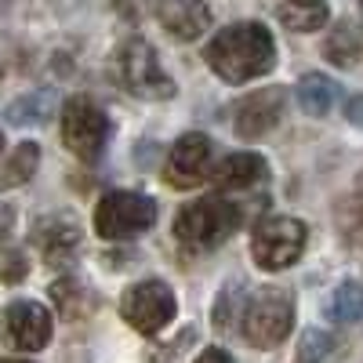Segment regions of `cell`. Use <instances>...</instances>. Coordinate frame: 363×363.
I'll return each mask as SVG.
<instances>
[{
  "instance_id": "6da1fadb",
  "label": "cell",
  "mask_w": 363,
  "mask_h": 363,
  "mask_svg": "<svg viewBox=\"0 0 363 363\" xmlns=\"http://www.w3.org/2000/svg\"><path fill=\"white\" fill-rule=\"evenodd\" d=\"M203 58L225 84H247L277 66V40L262 22H233L215 33Z\"/></svg>"
},
{
  "instance_id": "7a4b0ae2",
  "label": "cell",
  "mask_w": 363,
  "mask_h": 363,
  "mask_svg": "<svg viewBox=\"0 0 363 363\" xmlns=\"http://www.w3.org/2000/svg\"><path fill=\"white\" fill-rule=\"evenodd\" d=\"M240 222H244V211L233 200L203 196V200H193L178 211L174 240L189 251H211V247H218L222 240H229L240 229Z\"/></svg>"
},
{
  "instance_id": "3957f363",
  "label": "cell",
  "mask_w": 363,
  "mask_h": 363,
  "mask_svg": "<svg viewBox=\"0 0 363 363\" xmlns=\"http://www.w3.org/2000/svg\"><path fill=\"white\" fill-rule=\"evenodd\" d=\"M294 327V301L287 291L258 287L251 298H244L240 309V335L255 349H277Z\"/></svg>"
},
{
  "instance_id": "277c9868",
  "label": "cell",
  "mask_w": 363,
  "mask_h": 363,
  "mask_svg": "<svg viewBox=\"0 0 363 363\" xmlns=\"http://www.w3.org/2000/svg\"><path fill=\"white\" fill-rule=\"evenodd\" d=\"M116 77L124 84V91H131L135 99H145V102L174 99V80L160 69V58H157L153 44L142 40V37H131V40L120 44Z\"/></svg>"
},
{
  "instance_id": "5b68a950",
  "label": "cell",
  "mask_w": 363,
  "mask_h": 363,
  "mask_svg": "<svg viewBox=\"0 0 363 363\" xmlns=\"http://www.w3.org/2000/svg\"><path fill=\"white\" fill-rule=\"evenodd\" d=\"M157 222V203L142 193H106L95 207V233L102 240H128Z\"/></svg>"
},
{
  "instance_id": "8992f818",
  "label": "cell",
  "mask_w": 363,
  "mask_h": 363,
  "mask_svg": "<svg viewBox=\"0 0 363 363\" xmlns=\"http://www.w3.org/2000/svg\"><path fill=\"white\" fill-rule=\"evenodd\" d=\"M301 251H306V225L287 215L265 218L251 236V258L265 272H280V269L294 265L301 258Z\"/></svg>"
},
{
  "instance_id": "52a82bcc",
  "label": "cell",
  "mask_w": 363,
  "mask_h": 363,
  "mask_svg": "<svg viewBox=\"0 0 363 363\" xmlns=\"http://www.w3.org/2000/svg\"><path fill=\"white\" fill-rule=\"evenodd\" d=\"M106 138H109L106 113L87 95L69 99L66 109H62V142H66L69 153L84 164H95L102 157V149H106Z\"/></svg>"
},
{
  "instance_id": "ba28073f",
  "label": "cell",
  "mask_w": 363,
  "mask_h": 363,
  "mask_svg": "<svg viewBox=\"0 0 363 363\" xmlns=\"http://www.w3.org/2000/svg\"><path fill=\"white\" fill-rule=\"evenodd\" d=\"M178 301L174 291L164 280H145L135 284L131 291H124L120 298V316L128 320V327H135L138 335H160V330L174 320Z\"/></svg>"
},
{
  "instance_id": "9c48e42d",
  "label": "cell",
  "mask_w": 363,
  "mask_h": 363,
  "mask_svg": "<svg viewBox=\"0 0 363 363\" xmlns=\"http://www.w3.org/2000/svg\"><path fill=\"white\" fill-rule=\"evenodd\" d=\"M211 160H215V145H211L207 135H200V131L182 135L167 153V182L178 189H193L211 178V171H215Z\"/></svg>"
},
{
  "instance_id": "30bf717a",
  "label": "cell",
  "mask_w": 363,
  "mask_h": 363,
  "mask_svg": "<svg viewBox=\"0 0 363 363\" xmlns=\"http://www.w3.org/2000/svg\"><path fill=\"white\" fill-rule=\"evenodd\" d=\"M284 106H287V91L284 87L251 91V95L240 99L236 109H233V131L244 142H255V138H262L265 131H272L280 124Z\"/></svg>"
},
{
  "instance_id": "8fae6325",
  "label": "cell",
  "mask_w": 363,
  "mask_h": 363,
  "mask_svg": "<svg viewBox=\"0 0 363 363\" xmlns=\"http://www.w3.org/2000/svg\"><path fill=\"white\" fill-rule=\"evenodd\" d=\"M4 338L11 349L37 352L51 342V313L40 301H15L4 313Z\"/></svg>"
},
{
  "instance_id": "7c38bea8",
  "label": "cell",
  "mask_w": 363,
  "mask_h": 363,
  "mask_svg": "<svg viewBox=\"0 0 363 363\" xmlns=\"http://www.w3.org/2000/svg\"><path fill=\"white\" fill-rule=\"evenodd\" d=\"M157 22L174 40H196L211 26V8L203 0H157Z\"/></svg>"
},
{
  "instance_id": "4fadbf2b",
  "label": "cell",
  "mask_w": 363,
  "mask_h": 363,
  "mask_svg": "<svg viewBox=\"0 0 363 363\" xmlns=\"http://www.w3.org/2000/svg\"><path fill=\"white\" fill-rule=\"evenodd\" d=\"M33 244L48 262H66L80 247V225L73 215H48L33 225Z\"/></svg>"
},
{
  "instance_id": "5bb4252c",
  "label": "cell",
  "mask_w": 363,
  "mask_h": 363,
  "mask_svg": "<svg viewBox=\"0 0 363 363\" xmlns=\"http://www.w3.org/2000/svg\"><path fill=\"white\" fill-rule=\"evenodd\" d=\"M265 174H269V167L258 153H233L211 171L218 189H251L258 182H265Z\"/></svg>"
},
{
  "instance_id": "9a60e30c",
  "label": "cell",
  "mask_w": 363,
  "mask_h": 363,
  "mask_svg": "<svg viewBox=\"0 0 363 363\" xmlns=\"http://www.w3.org/2000/svg\"><path fill=\"white\" fill-rule=\"evenodd\" d=\"M363 55V33L356 29V22H338L330 29V37L323 40V58L338 69H352Z\"/></svg>"
},
{
  "instance_id": "2e32d148",
  "label": "cell",
  "mask_w": 363,
  "mask_h": 363,
  "mask_svg": "<svg viewBox=\"0 0 363 363\" xmlns=\"http://www.w3.org/2000/svg\"><path fill=\"white\" fill-rule=\"evenodd\" d=\"M330 18L327 0H284L280 4V22L291 29V33H313V29H323Z\"/></svg>"
},
{
  "instance_id": "e0dca14e",
  "label": "cell",
  "mask_w": 363,
  "mask_h": 363,
  "mask_svg": "<svg viewBox=\"0 0 363 363\" xmlns=\"http://www.w3.org/2000/svg\"><path fill=\"white\" fill-rule=\"evenodd\" d=\"M338 99V84L323 73H306L298 80V106L309 116H327Z\"/></svg>"
},
{
  "instance_id": "ac0fdd59",
  "label": "cell",
  "mask_w": 363,
  "mask_h": 363,
  "mask_svg": "<svg viewBox=\"0 0 363 363\" xmlns=\"http://www.w3.org/2000/svg\"><path fill=\"white\" fill-rule=\"evenodd\" d=\"M51 109H55V91L44 87V91H29V95H22L18 102H11L4 109V116L15 128H29V124H44V120L51 116Z\"/></svg>"
},
{
  "instance_id": "d6986e66",
  "label": "cell",
  "mask_w": 363,
  "mask_h": 363,
  "mask_svg": "<svg viewBox=\"0 0 363 363\" xmlns=\"http://www.w3.org/2000/svg\"><path fill=\"white\" fill-rule=\"evenodd\" d=\"M40 164V145L37 142H18L15 153L4 164V174H0V186H26L29 178L37 174Z\"/></svg>"
},
{
  "instance_id": "ffe728a7",
  "label": "cell",
  "mask_w": 363,
  "mask_h": 363,
  "mask_svg": "<svg viewBox=\"0 0 363 363\" xmlns=\"http://www.w3.org/2000/svg\"><path fill=\"white\" fill-rule=\"evenodd\" d=\"M327 313H330V320H338V323H356L363 316V287L356 280L338 284L335 294H330V301H327Z\"/></svg>"
},
{
  "instance_id": "44dd1931",
  "label": "cell",
  "mask_w": 363,
  "mask_h": 363,
  "mask_svg": "<svg viewBox=\"0 0 363 363\" xmlns=\"http://www.w3.org/2000/svg\"><path fill=\"white\" fill-rule=\"evenodd\" d=\"M51 301L58 306V313L69 316V320H80L84 313H91V294H87V287L77 284V280H58V284L51 287Z\"/></svg>"
},
{
  "instance_id": "7402d4cb",
  "label": "cell",
  "mask_w": 363,
  "mask_h": 363,
  "mask_svg": "<svg viewBox=\"0 0 363 363\" xmlns=\"http://www.w3.org/2000/svg\"><path fill=\"white\" fill-rule=\"evenodd\" d=\"M338 222L352 247H363V182L338 203Z\"/></svg>"
},
{
  "instance_id": "603a6c76",
  "label": "cell",
  "mask_w": 363,
  "mask_h": 363,
  "mask_svg": "<svg viewBox=\"0 0 363 363\" xmlns=\"http://www.w3.org/2000/svg\"><path fill=\"white\" fill-rule=\"evenodd\" d=\"M330 356V338L323 330H306L301 335V345H298V363H320Z\"/></svg>"
},
{
  "instance_id": "cb8c5ba5",
  "label": "cell",
  "mask_w": 363,
  "mask_h": 363,
  "mask_svg": "<svg viewBox=\"0 0 363 363\" xmlns=\"http://www.w3.org/2000/svg\"><path fill=\"white\" fill-rule=\"evenodd\" d=\"M240 309H244V298H240V291H236V287L222 291L218 306H215V327H218V330L233 327V320H240Z\"/></svg>"
},
{
  "instance_id": "d4e9b609",
  "label": "cell",
  "mask_w": 363,
  "mask_h": 363,
  "mask_svg": "<svg viewBox=\"0 0 363 363\" xmlns=\"http://www.w3.org/2000/svg\"><path fill=\"white\" fill-rule=\"evenodd\" d=\"M26 272H29V262H26L18 251L0 255V284H22Z\"/></svg>"
},
{
  "instance_id": "484cf974",
  "label": "cell",
  "mask_w": 363,
  "mask_h": 363,
  "mask_svg": "<svg viewBox=\"0 0 363 363\" xmlns=\"http://www.w3.org/2000/svg\"><path fill=\"white\" fill-rule=\"evenodd\" d=\"M196 363H233V359H229L225 349H215V345H211V349H203V352L196 356Z\"/></svg>"
},
{
  "instance_id": "4316f807",
  "label": "cell",
  "mask_w": 363,
  "mask_h": 363,
  "mask_svg": "<svg viewBox=\"0 0 363 363\" xmlns=\"http://www.w3.org/2000/svg\"><path fill=\"white\" fill-rule=\"evenodd\" d=\"M345 116L352 120V124H356V128H363V95L349 102V109H345Z\"/></svg>"
},
{
  "instance_id": "83f0119b",
  "label": "cell",
  "mask_w": 363,
  "mask_h": 363,
  "mask_svg": "<svg viewBox=\"0 0 363 363\" xmlns=\"http://www.w3.org/2000/svg\"><path fill=\"white\" fill-rule=\"evenodd\" d=\"M11 222H15V211H11L8 203H0V236L11 229Z\"/></svg>"
},
{
  "instance_id": "f1b7e54d",
  "label": "cell",
  "mask_w": 363,
  "mask_h": 363,
  "mask_svg": "<svg viewBox=\"0 0 363 363\" xmlns=\"http://www.w3.org/2000/svg\"><path fill=\"white\" fill-rule=\"evenodd\" d=\"M0 363H29V359H0Z\"/></svg>"
},
{
  "instance_id": "f546056e",
  "label": "cell",
  "mask_w": 363,
  "mask_h": 363,
  "mask_svg": "<svg viewBox=\"0 0 363 363\" xmlns=\"http://www.w3.org/2000/svg\"><path fill=\"white\" fill-rule=\"evenodd\" d=\"M0 153H4V138H0Z\"/></svg>"
},
{
  "instance_id": "4dcf8cb0",
  "label": "cell",
  "mask_w": 363,
  "mask_h": 363,
  "mask_svg": "<svg viewBox=\"0 0 363 363\" xmlns=\"http://www.w3.org/2000/svg\"><path fill=\"white\" fill-rule=\"evenodd\" d=\"M0 80H4V66H0Z\"/></svg>"
},
{
  "instance_id": "1f68e13d",
  "label": "cell",
  "mask_w": 363,
  "mask_h": 363,
  "mask_svg": "<svg viewBox=\"0 0 363 363\" xmlns=\"http://www.w3.org/2000/svg\"><path fill=\"white\" fill-rule=\"evenodd\" d=\"M359 8H363V0H359Z\"/></svg>"
}]
</instances>
